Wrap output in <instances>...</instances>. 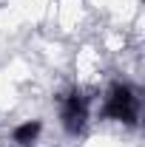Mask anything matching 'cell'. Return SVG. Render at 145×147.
Wrapping results in <instances>:
<instances>
[{
    "instance_id": "1",
    "label": "cell",
    "mask_w": 145,
    "mask_h": 147,
    "mask_svg": "<svg viewBox=\"0 0 145 147\" xmlns=\"http://www.w3.org/2000/svg\"><path fill=\"white\" fill-rule=\"evenodd\" d=\"M103 113L108 116V119H117V122H125V125H137V116H140V99L134 96V91L122 85V82H117V85H111L108 96H105V108Z\"/></svg>"
},
{
    "instance_id": "2",
    "label": "cell",
    "mask_w": 145,
    "mask_h": 147,
    "mask_svg": "<svg viewBox=\"0 0 145 147\" xmlns=\"http://www.w3.org/2000/svg\"><path fill=\"white\" fill-rule=\"evenodd\" d=\"M85 119H88V108H85L83 93L74 91L68 96H63V125H66V130L68 133H80Z\"/></svg>"
},
{
    "instance_id": "3",
    "label": "cell",
    "mask_w": 145,
    "mask_h": 147,
    "mask_svg": "<svg viewBox=\"0 0 145 147\" xmlns=\"http://www.w3.org/2000/svg\"><path fill=\"white\" fill-rule=\"evenodd\" d=\"M37 136H40V122H26L14 130V142L17 144H31Z\"/></svg>"
}]
</instances>
